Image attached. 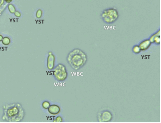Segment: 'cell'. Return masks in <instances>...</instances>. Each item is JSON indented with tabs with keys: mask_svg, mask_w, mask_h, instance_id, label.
<instances>
[{
	"mask_svg": "<svg viewBox=\"0 0 161 123\" xmlns=\"http://www.w3.org/2000/svg\"><path fill=\"white\" fill-rule=\"evenodd\" d=\"M132 51L133 53L135 54H140V52L141 51L138 46H134L133 48H132Z\"/></svg>",
	"mask_w": 161,
	"mask_h": 123,
	"instance_id": "obj_10",
	"label": "cell"
},
{
	"mask_svg": "<svg viewBox=\"0 0 161 123\" xmlns=\"http://www.w3.org/2000/svg\"><path fill=\"white\" fill-rule=\"evenodd\" d=\"M96 117L99 122H108L112 120L113 115L111 111L107 109H104L98 112Z\"/></svg>",
	"mask_w": 161,
	"mask_h": 123,
	"instance_id": "obj_5",
	"label": "cell"
},
{
	"mask_svg": "<svg viewBox=\"0 0 161 123\" xmlns=\"http://www.w3.org/2000/svg\"><path fill=\"white\" fill-rule=\"evenodd\" d=\"M63 120L60 116H58L56 118L55 120H54V122H60L62 121Z\"/></svg>",
	"mask_w": 161,
	"mask_h": 123,
	"instance_id": "obj_12",
	"label": "cell"
},
{
	"mask_svg": "<svg viewBox=\"0 0 161 123\" xmlns=\"http://www.w3.org/2000/svg\"><path fill=\"white\" fill-rule=\"evenodd\" d=\"M9 121L19 122L23 120L24 112L22 106L18 103H13L10 106L7 111Z\"/></svg>",
	"mask_w": 161,
	"mask_h": 123,
	"instance_id": "obj_2",
	"label": "cell"
},
{
	"mask_svg": "<svg viewBox=\"0 0 161 123\" xmlns=\"http://www.w3.org/2000/svg\"><path fill=\"white\" fill-rule=\"evenodd\" d=\"M6 39H4V40L3 42V43H4V44H5L6 45H9V44L10 43V40H9V39L7 38H5Z\"/></svg>",
	"mask_w": 161,
	"mask_h": 123,
	"instance_id": "obj_13",
	"label": "cell"
},
{
	"mask_svg": "<svg viewBox=\"0 0 161 123\" xmlns=\"http://www.w3.org/2000/svg\"><path fill=\"white\" fill-rule=\"evenodd\" d=\"M53 75L56 80L59 81H65L67 78L68 73L66 68L64 64H58L54 68Z\"/></svg>",
	"mask_w": 161,
	"mask_h": 123,
	"instance_id": "obj_4",
	"label": "cell"
},
{
	"mask_svg": "<svg viewBox=\"0 0 161 123\" xmlns=\"http://www.w3.org/2000/svg\"><path fill=\"white\" fill-rule=\"evenodd\" d=\"M101 16L105 23L112 24L117 21L119 17V14L115 9H110L104 10L102 13Z\"/></svg>",
	"mask_w": 161,
	"mask_h": 123,
	"instance_id": "obj_3",
	"label": "cell"
},
{
	"mask_svg": "<svg viewBox=\"0 0 161 123\" xmlns=\"http://www.w3.org/2000/svg\"><path fill=\"white\" fill-rule=\"evenodd\" d=\"M50 106V103L48 101H44L42 103V106L43 108H44V109H48Z\"/></svg>",
	"mask_w": 161,
	"mask_h": 123,
	"instance_id": "obj_11",
	"label": "cell"
},
{
	"mask_svg": "<svg viewBox=\"0 0 161 123\" xmlns=\"http://www.w3.org/2000/svg\"><path fill=\"white\" fill-rule=\"evenodd\" d=\"M67 61L72 69L78 70L84 66L87 61L86 53L81 49H75L69 52Z\"/></svg>",
	"mask_w": 161,
	"mask_h": 123,
	"instance_id": "obj_1",
	"label": "cell"
},
{
	"mask_svg": "<svg viewBox=\"0 0 161 123\" xmlns=\"http://www.w3.org/2000/svg\"><path fill=\"white\" fill-rule=\"evenodd\" d=\"M55 57L51 52L48 53L47 59V67L50 70L53 69L54 68Z\"/></svg>",
	"mask_w": 161,
	"mask_h": 123,
	"instance_id": "obj_6",
	"label": "cell"
},
{
	"mask_svg": "<svg viewBox=\"0 0 161 123\" xmlns=\"http://www.w3.org/2000/svg\"><path fill=\"white\" fill-rule=\"evenodd\" d=\"M151 42L149 40H146L142 41L139 44V46L141 51H146L150 47Z\"/></svg>",
	"mask_w": 161,
	"mask_h": 123,
	"instance_id": "obj_7",
	"label": "cell"
},
{
	"mask_svg": "<svg viewBox=\"0 0 161 123\" xmlns=\"http://www.w3.org/2000/svg\"><path fill=\"white\" fill-rule=\"evenodd\" d=\"M48 109V112L52 115L58 114L60 112V108L58 105H55L50 106Z\"/></svg>",
	"mask_w": 161,
	"mask_h": 123,
	"instance_id": "obj_8",
	"label": "cell"
},
{
	"mask_svg": "<svg viewBox=\"0 0 161 123\" xmlns=\"http://www.w3.org/2000/svg\"><path fill=\"white\" fill-rule=\"evenodd\" d=\"M160 31H159L157 33L153 35L150 39V41L151 43H155L157 45H159L160 43Z\"/></svg>",
	"mask_w": 161,
	"mask_h": 123,
	"instance_id": "obj_9",
	"label": "cell"
}]
</instances>
